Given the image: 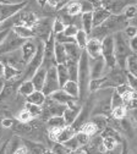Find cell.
I'll use <instances>...</instances> for the list:
<instances>
[{"label": "cell", "instance_id": "680465c9", "mask_svg": "<svg viewBox=\"0 0 137 154\" xmlns=\"http://www.w3.org/2000/svg\"><path fill=\"white\" fill-rule=\"evenodd\" d=\"M4 85H5V81L4 80H0V93H2V91L4 88Z\"/></svg>", "mask_w": 137, "mask_h": 154}, {"label": "cell", "instance_id": "9f6ffc18", "mask_svg": "<svg viewBox=\"0 0 137 154\" xmlns=\"http://www.w3.org/2000/svg\"><path fill=\"white\" fill-rule=\"evenodd\" d=\"M8 142V141H6ZM6 142L0 147V154H6Z\"/></svg>", "mask_w": 137, "mask_h": 154}, {"label": "cell", "instance_id": "7a4b0ae2", "mask_svg": "<svg viewBox=\"0 0 137 154\" xmlns=\"http://www.w3.org/2000/svg\"><path fill=\"white\" fill-rule=\"evenodd\" d=\"M91 81L89 75V57L82 51L77 63V85H78V100H85L88 94V85Z\"/></svg>", "mask_w": 137, "mask_h": 154}, {"label": "cell", "instance_id": "3957f363", "mask_svg": "<svg viewBox=\"0 0 137 154\" xmlns=\"http://www.w3.org/2000/svg\"><path fill=\"white\" fill-rule=\"evenodd\" d=\"M102 44V57L105 63V66L109 70L114 69L116 66V60H115V55H114V41H113V35H108L101 41Z\"/></svg>", "mask_w": 137, "mask_h": 154}, {"label": "cell", "instance_id": "f1b7e54d", "mask_svg": "<svg viewBox=\"0 0 137 154\" xmlns=\"http://www.w3.org/2000/svg\"><path fill=\"white\" fill-rule=\"evenodd\" d=\"M63 11L65 14H67L69 16H78V15H81V10H80V5H78L77 2H71L70 0V3H67L64 8H63Z\"/></svg>", "mask_w": 137, "mask_h": 154}, {"label": "cell", "instance_id": "836d02e7", "mask_svg": "<svg viewBox=\"0 0 137 154\" xmlns=\"http://www.w3.org/2000/svg\"><path fill=\"white\" fill-rule=\"evenodd\" d=\"M80 132H82V133L87 134L88 137H92V136H94V134H99V133H98L97 127H95V126H94L89 120H88L86 124H83V125L81 126Z\"/></svg>", "mask_w": 137, "mask_h": 154}, {"label": "cell", "instance_id": "f546056e", "mask_svg": "<svg viewBox=\"0 0 137 154\" xmlns=\"http://www.w3.org/2000/svg\"><path fill=\"white\" fill-rule=\"evenodd\" d=\"M34 91H36V89H34V87H33V85H32V82H31L30 80L22 81L21 85L18 86V89H17L18 94H20V95H23V97H28V95H30L31 93H33Z\"/></svg>", "mask_w": 137, "mask_h": 154}, {"label": "cell", "instance_id": "ba28073f", "mask_svg": "<svg viewBox=\"0 0 137 154\" xmlns=\"http://www.w3.org/2000/svg\"><path fill=\"white\" fill-rule=\"evenodd\" d=\"M32 31L34 33V38L41 39L45 42L48 38L53 34L51 32V23L48 18H43V20H38L36 25L32 27Z\"/></svg>", "mask_w": 137, "mask_h": 154}, {"label": "cell", "instance_id": "d6a6232c", "mask_svg": "<svg viewBox=\"0 0 137 154\" xmlns=\"http://www.w3.org/2000/svg\"><path fill=\"white\" fill-rule=\"evenodd\" d=\"M77 63L71 61V60H67L65 63V66H66L67 73H69V81H75V82L77 81Z\"/></svg>", "mask_w": 137, "mask_h": 154}, {"label": "cell", "instance_id": "94428289", "mask_svg": "<svg viewBox=\"0 0 137 154\" xmlns=\"http://www.w3.org/2000/svg\"><path fill=\"white\" fill-rule=\"evenodd\" d=\"M38 2H39V3H41L42 5H44V4L47 3V0H38Z\"/></svg>", "mask_w": 137, "mask_h": 154}, {"label": "cell", "instance_id": "f907efd6", "mask_svg": "<svg viewBox=\"0 0 137 154\" xmlns=\"http://www.w3.org/2000/svg\"><path fill=\"white\" fill-rule=\"evenodd\" d=\"M6 134H8V130L3 128L2 126H0V147H2L8 140H6Z\"/></svg>", "mask_w": 137, "mask_h": 154}, {"label": "cell", "instance_id": "6f0895ef", "mask_svg": "<svg viewBox=\"0 0 137 154\" xmlns=\"http://www.w3.org/2000/svg\"><path fill=\"white\" fill-rule=\"evenodd\" d=\"M8 2H9L10 4H17V3H22V2H25V0H8Z\"/></svg>", "mask_w": 137, "mask_h": 154}, {"label": "cell", "instance_id": "be15d7a7", "mask_svg": "<svg viewBox=\"0 0 137 154\" xmlns=\"http://www.w3.org/2000/svg\"><path fill=\"white\" fill-rule=\"evenodd\" d=\"M0 61H2V59H0Z\"/></svg>", "mask_w": 137, "mask_h": 154}, {"label": "cell", "instance_id": "603a6c76", "mask_svg": "<svg viewBox=\"0 0 137 154\" xmlns=\"http://www.w3.org/2000/svg\"><path fill=\"white\" fill-rule=\"evenodd\" d=\"M22 76V72L4 64V81H16Z\"/></svg>", "mask_w": 137, "mask_h": 154}, {"label": "cell", "instance_id": "d6986e66", "mask_svg": "<svg viewBox=\"0 0 137 154\" xmlns=\"http://www.w3.org/2000/svg\"><path fill=\"white\" fill-rule=\"evenodd\" d=\"M54 61H55V65H64L67 61L66 51H65V48L63 44L55 43V45H54Z\"/></svg>", "mask_w": 137, "mask_h": 154}, {"label": "cell", "instance_id": "d590c367", "mask_svg": "<svg viewBox=\"0 0 137 154\" xmlns=\"http://www.w3.org/2000/svg\"><path fill=\"white\" fill-rule=\"evenodd\" d=\"M110 115H111V118H113V119L121 120V119L126 118L127 110H126V108H125L124 105H123V106H119V108H114V109H111Z\"/></svg>", "mask_w": 137, "mask_h": 154}, {"label": "cell", "instance_id": "4fadbf2b", "mask_svg": "<svg viewBox=\"0 0 137 154\" xmlns=\"http://www.w3.org/2000/svg\"><path fill=\"white\" fill-rule=\"evenodd\" d=\"M25 147L27 148L28 154H48V148L43 144L36 141H30V140H22Z\"/></svg>", "mask_w": 137, "mask_h": 154}, {"label": "cell", "instance_id": "ab89813d", "mask_svg": "<svg viewBox=\"0 0 137 154\" xmlns=\"http://www.w3.org/2000/svg\"><path fill=\"white\" fill-rule=\"evenodd\" d=\"M49 154H69V150L65 148L64 144L54 143V144L50 147V152H49Z\"/></svg>", "mask_w": 137, "mask_h": 154}, {"label": "cell", "instance_id": "8992f818", "mask_svg": "<svg viewBox=\"0 0 137 154\" xmlns=\"http://www.w3.org/2000/svg\"><path fill=\"white\" fill-rule=\"evenodd\" d=\"M129 5H136V0H102V6L110 15H120Z\"/></svg>", "mask_w": 137, "mask_h": 154}, {"label": "cell", "instance_id": "60d3db41", "mask_svg": "<svg viewBox=\"0 0 137 154\" xmlns=\"http://www.w3.org/2000/svg\"><path fill=\"white\" fill-rule=\"evenodd\" d=\"M64 28H65V25H64V23H63V22H61V21L56 17L55 20H54V22L51 23V32H53V34L63 33Z\"/></svg>", "mask_w": 137, "mask_h": 154}, {"label": "cell", "instance_id": "f5cc1de1", "mask_svg": "<svg viewBox=\"0 0 137 154\" xmlns=\"http://www.w3.org/2000/svg\"><path fill=\"white\" fill-rule=\"evenodd\" d=\"M69 154H88V153H87V150H85L83 148H78V149H75V150L69 152Z\"/></svg>", "mask_w": 137, "mask_h": 154}, {"label": "cell", "instance_id": "44dd1931", "mask_svg": "<svg viewBox=\"0 0 137 154\" xmlns=\"http://www.w3.org/2000/svg\"><path fill=\"white\" fill-rule=\"evenodd\" d=\"M108 116H104V115H93V116H89V121L97 127L98 133H101L107 126H108Z\"/></svg>", "mask_w": 137, "mask_h": 154}, {"label": "cell", "instance_id": "9c48e42d", "mask_svg": "<svg viewBox=\"0 0 137 154\" xmlns=\"http://www.w3.org/2000/svg\"><path fill=\"white\" fill-rule=\"evenodd\" d=\"M108 73V69L105 66V63L102 56L94 57V59H89V75L91 80L101 79L104 77Z\"/></svg>", "mask_w": 137, "mask_h": 154}, {"label": "cell", "instance_id": "e575fe53", "mask_svg": "<svg viewBox=\"0 0 137 154\" xmlns=\"http://www.w3.org/2000/svg\"><path fill=\"white\" fill-rule=\"evenodd\" d=\"M16 118H17V121H18L20 124H30V122L33 120V116L30 114V111H28L26 108H23L21 111H20V112L16 115Z\"/></svg>", "mask_w": 137, "mask_h": 154}, {"label": "cell", "instance_id": "7402d4cb", "mask_svg": "<svg viewBox=\"0 0 137 154\" xmlns=\"http://www.w3.org/2000/svg\"><path fill=\"white\" fill-rule=\"evenodd\" d=\"M22 144H23V142L18 136H12L6 142V154H15V152Z\"/></svg>", "mask_w": 137, "mask_h": 154}, {"label": "cell", "instance_id": "ffe728a7", "mask_svg": "<svg viewBox=\"0 0 137 154\" xmlns=\"http://www.w3.org/2000/svg\"><path fill=\"white\" fill-rule=\"evenodd\" d=\"M45 95L43 94L42 91H34L33 93H31L28 97H26V100L28 104H33L37 106H42L45 102Z\"/></svg>", "mask_w": 137, "mask_h": 154}, {"label": "cell", "instance_id": "b9f144b4", "mask_svg": "<svg viewBox=\"0 0 137 154\" xmlns=\"http://www.w3.org/2000/svg\"><path fill=\"white\" fill-rule=\"evenodd\" d=\"M75 137H76V140H77V142H78V144H80L81 148H83L85 146H87L88 142H89V137L87 136V134L80 132V131L75 133Z\"/></svg>", "mask_w": 137, "mask_h": 154}, {"label": "cell", "instance_id": "cb8c5ba5", "mask_svg": "<svg viewBox=\"0 0 137 154\" xmlns=\"http://www.w3.org/2000/svg\"><path fill=\"white\" fill-rule=\"evenodd\" d=\"M61 89H63L67 95H70L71 98L78 99V85H77V82H75V81H67V82L61 87Z\"/></svg>", "mask_w": 137, "mask_h": 154}, {"label": "cell", "instance_id": "03108f58", "mask_svg": "<svg viewBox=\"0 0 137 154\" xmlns=\"http://www.w3.org/2000/svg\"><path fill=\"white\" fill-rule=\"evenodd\" d=\"M48 154H49V152H48Z\"/></svg>", "mask_w": 137, "mask_h": 154}, {"label": "cell", "instance_id": "91938a15", "mask_svg": "<svg viewBox=\"0 0 137 154\" xmlns=\"http://www.w3.org/2000/svg\"><path fill=\"white\" fill-rule=\"evenodd\" d=\"M0 4H10L8 0H0Z\"/></svg>", "mask_w": 137, "mask_h": 154}, {"label": "cell", "instance_id": "4dcf8cb0", "mask_svg": "<svg viewBox=\"0 0 137 154\" xmlns=\"http://www.w3.org/2000/svg\"><path fill=\"white\" fill-rule=\"evenodd\" d=\"M73 39H75V44L83 50L87 44V41H88V34L82 29H78V32L73 37Z\"/></svg>", "mask_w": 137, "mask_h": 154}, {"label": "cell", "instance_id": "4316f807", "mask_svg": "<svg viewBox=\"0 0 137 154\" xmlns=\"http://www.w3.org/2000/svg\"><path fill=\"white\" fill-rule=\"evenodd\" d=\"M56 69V75H58V80H59V85H60V88L69 81V73H67V69L64 65H55Z\"/></svg>", "mask_w": 137, "mask_h": 154}, {"label": "cell", "instance_id": "9a60e30c", "mask_svg": "<svg viewBox=\"0 0 137 154\" xmlns=\"http://www.w3.org/2000/svg\"><path fill=\"white\" fill-rule=\"evenodd\" d=\"M64 48H65V51H66V56H67V60H71V61H78L80 56L82 54V49L78 48L75 43H69V44H64Z\"/></svg>", "mask_w": 137, "mask_h": 154}, {"label": "cell", "instance_id": "681fc988", "mask_svg": "<svg viewBox=\"0 0 137 154\" xmlns=\"http://www.w3.org/2000/svg\"><path fill=\"white\" fill-rule=\"evenodd\" d=\"M129 47H130V50L132 54H136L137 51V38H131V39H129Z\"/></svg>", "mask_w": 137, "mask_h": 154}, {"label": "cell", "instance_id": "6125c7cd", "mask_svg": "<svg viewBox=\"0 0 137 154\" xmlns=\"http://www.w3.org/2000/svg\"><path fill=\"white\" fill-rule=\"evenodd\" d=\"M71 2H78V0H71Z\"/></svg>", "mask_w": 137, "mask_h": 154}, {"label": "cell", "instance_id": "d4e9b609", "mask_svg": "<svg viewBox=\"0 0 137 154\" xmlns=\"http://www.w3.org/2000/svg\"><path fill=\"white\" fill-rule=\"evenodd\" d=\"M125 70L127 73L132 76H137V57L136 54H131L126 57V63H125Z\"/></svg>", "mask_w": 137, "mask_h": 154}, {"label": "cell", "instance_id": "e0dca14e", "mask_svg": "<svg viewBox=\"0 0 137 154\" xmlns=\"http://www.w3.org/2000/svg\"><path fill=\"white\" fill-rule=\"evenodd\" d=\"M110 16L109 11H107L103 6L99 8V9H97L92 12V22H93V27H97V26H99L102 25L107 18Z\"/></svg>", "mask_w": 137, "mask_h": 154}, {"label": "cell", "instance_id": "83f0119b", "mask_svg": "<svg viewBox=\"0 0 137 154\" xmlns=\"http://www.w3.org/2000/svg\"><path fill=\"white\" fill-rule=\"evenodd\" d=\"M81 29L89 35L91 31L93 29L92 14H81Z\"/></svg>", "mask_w": 137, "mask_h": 154}, {"label": "cell", "instance_id": "30bf717a", "mask_svg": "<svg viewBox=\"0 0 137 154\" xmlns=\"http://www.w3.org/2000/svg\"><path fill=\"white\" fill-rule=\"evenodd\" d=\"M0 59H2V63L5 64V65H9L18 71L23 72V69H25V63L22 60V56H21V51L18 50H15V51H11L9 54H5L3 56H0Z\"/></svg>", "mask_w": 137, "mask_h": 154}, {"label": "cell", "instance_id": "11a10c76", "mask_svg": "<svg viewBox=\"0 0 137 154\" xmlns=\"http://www.w3.org/2000/svg\"><path fill=\"white\" fill-rule=\"evenodd\" d=\"M120 154H129V148H127V144L125 142H124V146H123V149H121Z\"/></svg>", "mask_w": 137, "mask_h": 154}, {"label": "cell", "instance_id": "bcb514c9", "mask_svg": "<svg viewBox=\"0 0 137 154\" xmlns=\"http://www.w3.org/2000/svg\"><path fill=\"white\" fill-rule=\"evenodd\" d=\"M77 32H78V28H77L75 25H67V26H65V28H64V31H63V33H64L66 37H70V38H73Z\"/></svg>", "mask_w": 137, "mask_h": 154}, {"label": "cell", "instance_id": "7bdbcfd3", "mask_svg": "<svg viewBox=\"0 0 137 154\" xmlns=\"http://www.w3.org/2000/svg\"><path fill=\"white\" fill-rule=\"evenodd\" d=\"M25 108L30 111V114L33 116V119H34V118H37V116H41L42 106H37V105H33V104H28V103H26Z\"/></svg>", "mask_w": 137, "mask_h": 154}, {"label": "cell", "instance_id": "7dc6e473", "mask_svg": "<svg viewBox=\"0 0 137 154\" xmlns=\"http://www.w3.org/2000/svg\"><path fill=\"white\" fill-rule=\"evenodd\" d=\"M14 120L11 119V118H4L2 121H0V126H2L3 128H5V130H9V128H11L12 126H14Z\"/></svg>", "mask_w": 137, "mask_h": 154}, {"label": "cell", "instance_id": "db71d44e", "mask_svg": "<svg viewBox=\"0 0 137 154\" xmlns=\"http://www.w3.org/2000/svg\"><path fill=\"white\" fill-rule=\"evenodd\" d=\"M0 80H4V64L0 61Z\"/></svg>", "mask_w": 137, "mask_h": 154}, {"label": "cell", "instance_id": "6da1fadb", "mask_svg": "<svg viewBox=\"0 0 137 154\" xmlns=\"http://www.w3.org/2000/svg\"><path fill=\"white\" fill-rule=\"evenodd\" d=\"M127 26V20L120 14V15H110L107 20L97 27H93V29L89 33V38H95L98 41H102L103 38L108 35H113L117 32H121Z\"/></svg>", "mask_w": 137, "mask_h": 154}, {"label": "cell", "instance_id": "e7e4bbea", "mask_svg": "<svg viewBox=\"0 0 137 154\" xmlns=\"http://www.w3.org/2000/svg\"><path fill=\"white\" fill-rule=\"evenodd\" d=\"M0 25H2V22H0Z\"/></svg>", "mask_w": 137, "mask_h": 154}, {"label": "cell", "instance_id": "c3c4849f", "mask_svg": "<svg viewBox=\"0 0 137 154\" xmlns=\"http://www.w3.org/2000/svg\"><path fill=\"white\" fill-rule=\"evenodd\" d=\"M126 83H127V86L131 87L132 89H136V77L126 72Z\"/></svg>", "mask_w": 137, "mask_h": 154}, {"label": "cell", "instance_id": "1f68e13d", "mask_svg": "<svg viewBox=\"0 0 137 154\" xmlns=\"http://www.w3.org/2000/svg\"><path fill=\"white\" fill-rule=\"evenodd\" d=\"M119 143V140L115 137H103L102 140V147L104 148L105 152H113Z\"/></svg>", "mask_w": 137, "mask_h": 154}, {"label": "cell", "instance_id": "8fae6325", "mask_svg": "<svg viewBox=\"0 0 137 154\" xmlns=\"http://www.w3.org/2000/svg\"><path fill=\"white\" fill-rule=\"evenodd\" d=\"M20 51H21V56H22V60L25 63V65L32 59L33 55L37 51V38H32V39L26 41L22 47L20 48Z\"/></svg>", "mask_w": 137, "mask_h": 154}, {"label": "cell", "instance_id": "74e56055", "mask_svg": "<svg viewBox=\"0 0 137 154\" xmlns=\"http://www.w3.org/2000/svg\"><path fill=\"white\" fill-rule=\"evenodd\" d=\"M103 82H104V77H101V79H95V80H91L89 81V85H88V93H94L95 91L101 89Z\"/></svg>", "mask_w": 137, "mask_h": 154}, {"label": "cell", "instance_id": "5bb4252c", "mask_svg": "<svg viewBox=\"0 0 137 154\" xmlns=\"http://www.w3.org/2000/svg\"><path fill=\"white\" fill-rule=\"evenodd\" d=\"M45 75H47V69L41 66L36 72L34 75L31 77V82L34 87L36 91H42L43 88V85H44V81H45Z\"/></svg>", "mask_w": 137, "mask_h": 154}, {"label": "cell", "instance_id": "5b68a950", "mask_svg": "<svg viewBox=\"0 0 137 154\" xmlns=\"http://www.w3.org/2000/svg\"><path fill=\"white\" fill-rule=\"evenodd\" d=\"M58 89H60V85H59V80H58L56 69H55V66H50L47 69L45 81H44L42 92L45 97H49L51 93H54Z\"/></svg>", "mask_w": 137, "mask_h": 154}, {"label": "cell", "instance_id": "ac0fdd59", "mask_svg": "<svg viewBox=\"0 0 137 154\" xmlns=\"http://www.w3.org/2000/svg\"><path fill=\"white\" fill-rule=\"evenodd\" d=\"M11 31L20 38H22L25 41H28V39H32L34 38V33L32 31V28L30 27H26V26H22V25H18V26H14L11 28Z\"/></svg>", "mask_w": 137, "mask_h": 154}, {"label": "cell", "instance_id": "f6af8a7d", "mask_svg": "<svg viewBox=\"0 0 137 154\" xmlns=\"http://www.w3.org/2000/svg\"><path fill=\"white\" fill-rule=\"evenodd\" d=\"M121 32L124 33V35L127 38V39H131V38H135L137 35V28L133 26H126Z\"/></svg>", "mask_w": 137, "mask_h": 154}, {"label": "cell", "instance_id": "277c9868", "mask_svg": "<svg viewBox=\"0 0 137 154\" xmlns=\"http://www.w3.org/2000/svg\"><path fill=\"white\" fill-rule=\"evenodd\" d=\"M26 41L22 39V38L17 37L11 29L10 32L8 33V35L5 37V39L3 41V43L0 44V56H3L5 54H9L11 51H15V50H18L20 48L22 47V44L25 43Z\"/></svg>", "mask_w": 137, "mask_h": 154}, {"label": "cell", "instance_id": "f35d334b", "mask_svg": "<svg viewBox=\"0 0 137 154\" xmlns=\"http://www.w3.org/2000/svg\"><path fill=\"white\" fill-rule=\"evenodd\" d=\"M123 105H124V102H123L121 95H119L114 89L111 97H110V108L114 109V108H119V106H123Z\"/></svg>", "mask_w": 137, "mask_h": 154}, {"label": "cell", "instance_id": "8d00e7d4", "mask_svg": "<svg viewBox=\"0 0 137 154\" xmlns=\"http://www.w3.org/2000/svg\"><path fill=\"white\" fill-rule=\"evenodd\" d=\"M78 5H80L81 14H92L94 11V8L91 3V0H78Z\"/></svg>", "mask_w": 137, "mask_h": 154}, {"label": "cell", "instance_id": "ee69618b", "mask_svg": "<svg viewBox=\"0 0 137 154\" xmlns=\"http://www.w3.org/2000/svg\"><path fill=\"white\" fill-rule=\"evenodd\" d=\"M126 20H129V18H132V17H136V5H129L124 9L123 14H121Z\"/></svg>", "mask_w": 137, "mask_h": 154}, {"label": "cell", "instance_id": "7c38bea8", "mask_svg": "<svg viewBox=\"0 0 137 154\" xmlns=\"http://www.w3.org/2000/svg\"><path fill=\"white\" fill-rule=\"evenodd\" d=\"M83 50L88 55L89 59H94V57L102 56V44H101V41L95 39V38H89L88 37L87 44H86Z\"/></svg>", "mask_w": 137, "mask_h": 154}, {"label": "cell", "instance_id": "2e32d148", "mask_svg": "<svg viewBox=\"0 0 137 154\" xmlns=\"http://www.w3.org/2000/svg\"><path fill=\"white\" fill-rule=\"evenodd\" d=\"M49 98H50L53 102H55V103H58V104H61V105H67L69 103H71L72 100H75L73 98L70 97V95H67L61 88L58 89V91H55L54 93H51V94L49 95Z\"/></svg>", "mask_w": 137, "mask_h": 154}, {"label": "cell", "instance_id": "484cf974", "mask_svg": "<svg viewBox=\"0 0 137 154\" xmlns=\"http://www.w3.org/2000/svg\"><path fill=\"white\" fill-rule=\"evenodd\" d=\"M47 125L49 130H59V128H63L65 126H67L65 124V120L63 116H51L47 120Z\"/></svg>", "mask_w": 137, "mask_h": 154}, {"label": "cell", "instance_id": "52a82bcc", "mask_svg": "<svg viewBox=\"0 0 137 154\" xmlns=\"http://www.w3.org/2000/svg\"><path fill=\"white\" fill-rule=\"evenodd\" d=\"M27 0L17 4H0V22H4L14 17L16 14L22 11L27 6Z\"/></svg>", "mask_w": 137, "mask_h": 154}, {"label": "cell", "instance_id": "816d5d0a", "mask_svg": "<svg viewBox=\"0 0 137 154\" xmlns=\"http://www.w3.org/2000/svg\"><path fill=\"white\" fill-rule=\"evenodd\" d=\"M10 32V29L9 28H6V29H0V44L3 43V41L5 39V37L8 35V33Z\"/></svg>", "mask_w": 137, "mask_h": 154}]
</instances>
